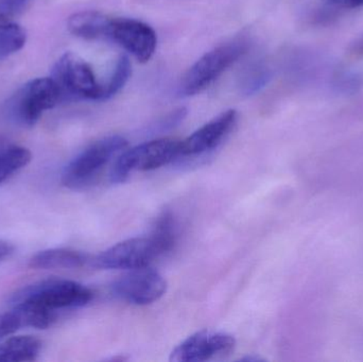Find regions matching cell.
Returning <instances> with one entry per match:
<instances>
[{
    "mask_svg": "<svg viewBox=\"0 0 363 362\" xmlns=\"http://www.w3.org/2000/svg\"><path fill=\"white\" fill-rule=\"evenodd\" d=\"M94 299V293L74 281H43L21 289L13 295V305L47 314L57 315L62 310L82 307Z\"/></svg>",
    "mask_w": 363,
    "mask_h": 362,
    "instance_id": "6da1fadb",
    "label": "cell"
},
{
    "mask_svg": "<svg viewBox=\"0 0 363 362\" xmlns=\"http://www.w3.org/2000/svg\"><path fill=\"white\" fill-rule=\"evenodd\" d=\"M182 140L161 138L123 151L111 170L112 183L125 182L135 171H150L181 157Z\"/></svg>",
    "mask_w": 363,
    "mask_h": 362,
    "instance_id": "7a4b0ae2",
    "label": "cell"
},
{
    "mask_svg": "<svg viewBox=\"0 0 363 362\" xmlns=\"http://www.w3.org/2000/svg\"><path fill=\"white\" fill-rule=\"evenodd\" d=\"M245 40H235L220 45L201 57L182 78L180 93L194 96L201 93L217 80L228 68L247 52Z\"/></svg>",
    "mask_w": 363,
    "mask_h": 362,
    "instance_id": "3957f363",
    "label": "cell"
},
{
    "mask_svg": "<svg viewBox=\"0 0 363 362\" xmlns=\"http://www.w3.org/2000/svg\"><path fill=\"white\" fill-rule=\"evenodd\" d=\"M128 142L118 135L108 136L85 149L64 169L62 184L70 189H80L91 184L119 153L127 148Z\"/></svg>",
    "mask_w": 363,
    "mask_h": 362,
    "instance_id": "277c9868",
    "label": "cell"
},
{
    "mask_svg": "<svg viewBox=\"0 0 363 362\" xmlns=\"http://www.w3.org/2000/svg\"><path fill=\"white\" fill-rule=\"evenodd\" d=\"M52 79L63 100H102L104 85L97 82L91 65L74 53L67 52L60 57L53 68Z\"/></svg>",
    "mask_w": 363,
    "mask_h": 362,
    "instance_id": "5b68a950",
    "label": "cell"
},
{
    "mask_svg": "<svg viewBox=\"0 0 363 362\" xmlns=\"http://www.w3.org/2000/svg\"><path fill=\"white\" fill-rule=\"evenodd\" d=\"M63 100L57 82L51 78H38L28 82L13 100V113L23 125L32 127L45 111Z\"/></svg>",
    "mask_w": 363,
    "mask_h": 362,
    "instance_id": "8992f818",
    "label": "cell"
},
{
    "mask_svg": "<svg viewBox=\"0 0 363 362\" xmlns=\"http://www.w3.org/2000/svg\"><path fill=\"white\" fill-rule=\"evenodd\" d=\"M113 291L123 301L134 305H148L159 301L167 291L164 276L146 266L130 270L113 285Z\"/></svg>",
    "mask_w": 363,
    "mask_h": 362,
    "instance_id": "52a82bcc",
    "label": "cell"
},
{
    "mask_svg": "<svg viewBox=\"0 0 363 362\" xmlns=\"http://www.w3.org/2000/svg\"><path fill=\"white\" fill-rule=\"evenodd\" d=\"M236 346V340L224 332H198L181 342L170 354V361L203 362L228 356Z\"/></svg>",
    "mask_w": 363,
    "mask_h": 362,
    "instance_id": "ba28073f",
    "label": "cell"
},
{
    "mask_svg": "<svg viewBox=\"0 0 363 362\" xmlns=\"http://www.w3.org/2000/svg\"><path fill=\"white\" fill-rule=\"evenodd\" d=\"M159 256V251L149 236L119 242L93 257L91 265L99 269L132 270L146 267Z\"/></svg>",
    "mask_w": 363,
    "mask_h": 362,
    "instance_id": "9c48e42d",
    "label": "cell"
},
{
    "mask_svg": "<svg viewBox=\"0 0 363 362\" xmlns=\"http://www.w3.org/2000/svg\"><path fill=\"white\" fill-rule=\"evenodd\" d=\"M132 53L140 63L150 61L157 49V36L152 27L133 18H111L108 38Z\"/></svg>",
    "mask_w": 363,
    "mask_h": 362,
    "instance_id": "30bf717a",
    "label": "cell"
},
{
    "mask_svg": "<svg viewBox=\"0 0 363 362\" xmlns=\"http://www.w3.org/2000/svg\"><path fill=\"white\" fill-rule=\"evenodd\" d=\"M237 111L228 110L211 119L181 142V157H194L216 148L232 131L237 121Z\"/></svg>",
    "mask_w": 363,
    "mask_h": 362,
    "instance_id": "8fae6325",
    "label": "cell"
},
{
    "mask_svg": "<svg viewBox=\"0 0 363 362\" xmlns=\"http://www.w3.org/2000/svg\"><path fill=\"white\" fill-rule=\"evenodd\" d=\"M93 257L72 249H49L40 251L29 261L35 270L76 269L91 263Z\"/></svg>",
    "mask_w": 363,
    "mask_h": 362,
    "instance_id": "7c38bea8",
    "label": "cell"
},
{
    "mask_svg": "<svg viewBox=\"0 0 363 362\" xmlns=\"http://www.w3.org/2000/svg\"><path fill=\"white\" fill-rule=\"evenodd\" d=\"M110 17L97 11H82L74 13L68 19L70 33L84 40H99L108 38Z\"/></svg>",
    "mask_w": 363,
    "mask_h": 362,
    "instance_id": "4fadbf2b",
    "label": "cell"
},
{
    "mask_svg": "<svg viewBox=\"0 0 363 362\" xmlns=\"http://www.w3.org/2000/svg\"><path fill=\"white\" fill-rule=\"evenodd\" d=\"M42 350V342L32 336H16L0 344V361H33Z\"/></svg>",
    "mask_w": 363,
    "mask_h": 362,
    "instance_id": "5bb4252c",
    "label": "cell"
},
{
    "mask_svg": "<svg viewBox=\"0 0 363 362\" xmlns=\"http://www.w3.org/2000/svg\"><path fill=\"white\" fill-rule=\"evenodd\" d=\"M150 238L155 242L160 255L172 250L178 238V227L172 213L164 212L157 219Z\"/></svg>",
    "mask_w": 363,
    "mask_h": 362,
    "instance_id": "9a60e30c",
    "label": "cell"
},
{
    "mask_svg": "<svg viewBox=\"0 0 363 362\" xmlns=\"http://www.w3.org/2000/svg\"><path fill=\"white\" fill-rule=\"evenodd\" d=\"M31 159V152L23 147H9L0 151V185L29 165Z\"/></svg>",
    "mask_w": 363,
    "mask_h": 362,
    "instance_id": "2e32d148",
    "label": "cell"
},
{
    "mask_svg": "<svg viewBox=\"0 0 363 362\" xmlns=\"http://www.w3.org/2000/svg\"><path fill=\"white\" fill-rule=\"evenodd\" d=\"M27 42V32L21 26L9 23L0 27V60L21 50Z\"/></svg>",
    "mask_w": 363,
    "mask_h": 362,
    "instance_id": "e0dca14e",
    "label": "cell"
},
{
    "mask_svg": "<svg viewBox=\"0 0 363 362\" xmlns=\"http://www.w3.org/2000/svg\"><path fill=\"white\" fill-rule=\"evenodd\" d=\"M131 62H130L129 57L125 55L119 57L110 80L106 84H102L104 85L102 100L110 99L123 89L131 76Z\"/></svg>",
    "mask_w": 363,
    "mask_h": 362,
    "instance_id": "ac0fdd59",
    "label": "cell"
},
{
    "mask_svg": "<svg viewBox=\"0 0 363 362\" xmlns=\"http://www.w3.org/2000/svg\"><path fill=\"white\" fill-rule=\"evenodd\" d=\"M21 327H23L21 318L14 310L0 314V340L12 335Z\"/></svg>",
    "mask_w": 363,
    "mask_h": 362,
    "instance_id": "d6986e66",
    "label": "cell"
},
{
    "mask_svg": "<svg viewBox=\"0 0 363 362\" xmlns=\"http://www.w3.org/2000/svg\"><path fill=\"white\" fill-rule=\"evenodd\" d=\"M15 248L11 242L0 240V265L6 259H10L14 253Z\"/></svg>",
    "mask_w": 363,
    "mask_h": 362,
    "instance_id": "ffe728a7",
    "label": "cell"
},
{
    "mask_svg": "<svg viewBox=\"0 0 363 362\" xmlns=\"http://www.w3.org/2000/svg\"><path fill=\"white\" fill-rule=\"evenodd\" d=\"M328 1L339 8L356 9L363 6V0H328Z\"/></svg>",
    "mask_w": 363,
    "mask_h": 362,
    "instance_id": "44dd1931",
    "label": "cell"
},
{
    "mask_svg": "<svg viewBox=\"0 0 363 362\" xmlns=\"http://www.w3.org/2000/svg\"><path fill=\"white\" fill-rule=\"evenodd\" d=\"M29 1L30 0H14L15 4H16L19 8H21V10L25 9L26 4H27Z\"/></svg>",
    "mask_w": 363,
    "mask_h": 362,
    "instance_id": "7402d4cb",
    "label": "cell"
}]
</instances>
